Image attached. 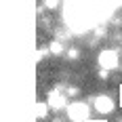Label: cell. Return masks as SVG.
<instances>
[{
    "label": "cell",
    "instance_id": "cell-1",
    "mask_svg": "<svg viewBox=\"0 0 122 122\" xmlns=\"http://www.w3.org/2000/svg\"><path fill=\"white\" fill-rule=\"evenodd\" d=\"M67 112L74 122H84L88 118V105H84V103H72Z\"/></svg>",
    "mask_w": 122,
    "mask_h": 122
},
{
    "label": "cell",
    "instance_id": "cell-4",
    "mask_svg": "<svg viewBox=\"0 0 122 122\" xmlns=\"http://www.w3.org/2000/svg\"><path fill=\"white\" fill-rule=\"evenodd\" d=\"M49 103H51V107L59 110V107H63V105H65V99H63V95H61L59 91H53V93L49 95Z\"/></svg>",
    "mask_w": 122,
    "mask_h": 122
},
{
    "label": "cell",
    "instance_id": "cell-7",
    "mask_svg": "<svg viewBox=\"0 0 122 122\" xmlns=\"http://www.w3.org/2000/svg\"><path fill=\"white\" fill-rule=\"evenodd\" d=\"M57 2H59V0H44V4H46L49 9H53V6H57Z\"/></svg>",
    "mask_w": 122,
    "mask_h": 122
},
{
    "label": "cell",
    "instance_id": "cell-6",
    "mask_svg": "<svg viewBox=\"0 0 122 122\" xmlns=\"http://www.w3.org/2000/svg\"><path fill=\"white\" fill-rule=\"evenodd\" d=\"M51 51H53V53H61V44L53 42V44H51Z\"/></svg>",
    "mask_w": 122,
    "mask_h": 122
},
{
    "label": "cell",
    "instance_id": "cell-5",
    "mask_svg": "<svg viewBox=\"0 0 122 122\" xmlns=\"http://www.w3.org/2000/svg\"><path fill=\"white\" fill-rule=\"evenodd\" d=\"M46 103H40V107H38V116L40 118H44V114H46V107H44Z\"/></svg>",
    "mask_w": 122,
    "mask_h": 122
},
{
    "label": "cell",
    "instance_id": "cell-3",
    "mask_svg": "<svg viewBox=\"0 0 122 122\" xmlns=\"http://www.w3.org/2000/svg\"><path fill=\"white\" fill-rule=\"evenodd\" d=\"M93 103H95V110L101 112V114H110V112L114 110V101H112V97H105V95H99Z\"/></svg>",
    "mask_w": 122,
    "mask_h": 122
},
{
    "label": "cell",
    "instance_id": "cell-2",
    "mask_svg": "<svg viewBox=\"0 0 122 122\" xmlns=\"http://www.w3.org/2000/svg\"><path fill=\"white\" fill-rule=\"evenodd\" d=\"M99 63H101V67H105V70H114V67L118 65V55H116L114 51H103V53L99 55Z\"/></svg>",
    "mask_w": 122,
    "mask_h": 122
}]
</instances>
